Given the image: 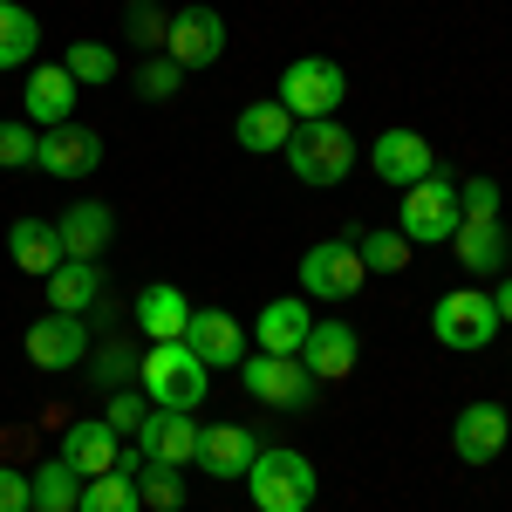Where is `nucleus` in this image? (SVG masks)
Masks as SVG:
<instances>
[{
    "label": "nucleus",
    "instance_id": "obj_8",
    "mask_svg": "<svg viewBox=\"0 0 512 512\" xmlns=\"http://www.w3.org/2000/svg\"><path fill=\"white\" fill-rule=\"evenodd\" d=\"M362 280H369V267H362L355 239H321L301 253V294L308 301H355Z\"/></svg>",
    "mask_w": 512,
    "mask_h": 512
},
{
    "label": "nucleus",
    "instance_id": "obj_7",
    "mask_svg": "<svg viewBox=\"0 0 512 512\" xmlns=\"http://www.w3.org/2000/svg\"><path fill=\"white\" fill-rule=\"evenodd\" d=\"M239 383L253 403H267V410H308L315 403V376L301 369V355H246L239 362Z\"/></svg>",
    "mask_w": 512,
    "mask_h": 512
},
{
    "label": "nucleus",
    "instance_id": "obj_11",
    "mask_svg": "<svg viewBox=\"0 0 512 512\" xmlns=\"http://www.w3.org/2000/svg\"><path fill=\"white\" fill-rule=\"evenodd\" d=\"M103 164V130H89V123H55V130H41L35 144V171H48V178H89Z\"/></svg>",
    "mask_w": 512,
    "mask_h": 512
},
{
    "label": "nucleus",
    "instance_id": "obj_22",
    "mask_svg": "<svg viewBox=\"0 0 512 512\" xmlns=\"http://www.w3.org/2000/svg\"><path fill=\"white\" fill-rule=\"evenodd\" d=\"M451 260L472 280H499L506 274V226H499V219H465V226L451 233Z\"/></svg>",
    "mask_w": 512,
    "mask_h": 512
},
{
    "label": "nucleus",
    "instance_id": "obj_38",
    "mask_svg": "<svg viewBox=\"0 0 512 512\" xmlns=\"http://www.w3.org/2000/svg\"><path fill=\"white\" fill-rule=\"evenodd\" d=\"M458 205H465V219H499V185L492 178H458Z\"/></svg>",
    "mask_w": 512,
    "mask_h": 512
},
{
    "label": "nucleus",
    "instance_id": "obj_28",
    "mask_svg": "<svg viewBox=\"0 0 512 512\" xmlns=\"http://www.w3.org/2000/svg\"><path fill=\"white\" fill-rule=\"evenodd\" d=\"M62 69L76 76V89H110L117 82V48L110 41H69L62 48Z\"/></svg>",
    "mask_w": 512,
    "mask_h": 512
},
{
    "label": "nucleus",
    "instance_id": "obj_23",
    "mask_svg": "<svg viewBox=\"0 0 512 512\" xmlns=\"http://www.w3.org/2000/svg\"><path fill=\"white\" fill-rule=\"evenodd\" d=\"M7 260L21 267V274L48 280L62 267V239H55V219H35V212H21L14 226H7Z\"/></svg>",
    "mask_w": 512,
    "mask_h": 512
},
{
    "label": "nucleus",
    "instance_id": "obj_1",
    "mask_svg": "<svg viewBox=\"0 0 512 512\" xmlns=\"http://www.w3.org/2000/svg\"><path fill=\"white\" fill-rule=\"evenodd\" d=\"M321 492L315 458L294 451V444H260V458L246 465V499L260 512H308Z\"/></svg>",
    "mask_w": 512,
    "mask_h": 512
},
{
    "label": "nucleus",
    "instance_id": "obj_31",
    "mask_svg": "<svg viewBox=\"0 0 512 512\" xmlns=\"http://www.w3.org/2000/svg\"><path fill=\"white\" fill-rule=\"evenodd\" d=\"M28 485H35V506L41 512H76V499H82V478L62 465V458H48L41 472H28Z\"/></svg>",
    "mask_w": 512,
    "mask_h": 512
},
{
    "label": "nucleus",
    "instance_id": "obj_27",
    "mask_svg": "<svg viewBox=\"0 0 512 512\" xmlns=\"http://www.w3.org/2000/svg\"><path fill=\"white\" fill-rule=\"evenodd\" d=\"M35 48H41V21L21 0H0V76H7V69H28Z\"/></svg>",
    "mask_w": 512,
    "mask_h": 512
},
{
    "label": "nucleus",
    "instance_id": "obj_33",
    "mask_svg": "<svg viewBox=\"0 0 512 512\" xmlns=\"http://www.w3.org/2000/svg\"><path fill=\"white\" fill-rule=\"evenodd\" d=\"M355 253H362V267H369V274H403V267H410V239L396 233H362L355 239Z\"/></svg>",
    "mask_w": 512,
    "mask_h": 512
},
{
    "label": "nucleus",
    "instance_id": "obj_35",
    "mask_svg": "<svg viewBox=\"0 0 512 512\" xmlns=\"http://www.w3.org/2000/svg\"><path fill=\"white\" fill-rule=\"evenodd\" d=\"M144 417H151V396H144V390H110L103 424H110L117 437H137V431H144Z\"/></svg>",
    "mask_w": 512,
    "mask_h": 512
},
{
    "label": "nucleus",
    "instance_id": "obj_5",
    "mask_svg": "<svg viewBox=\"0 0 512 512\" xmlns=\"http://www.w3.org/2000/svg\"><path fill=\"white\" fill-rule=\"evenodd\" d=\"M342 96H349V76H342V62H328V55H294L287 69H280V110L294 123H321L342 110Z\"/></svg>",
    "mask_w": 512,
    "mask_h": 512
},
{
    "label": "nucleus",
    "instance_id": "obj_12",
    "mask_svg": "<svg viewBox=\"0 0 512 512\" xmlns=\"http://www.w3.org/2000/svg\"><path fill=\"white\" fill-rule=\"evenodd\" d=\"M55 239H62V260H103L117 239V212L103 198H76L55 212Z\"/></svg>",
    "mask_w": 512,
    "mask_h": 512
},
{
    "label": "nucleus",
    "instance_id": "obj_34",
    "mask_svg": "<svg viewBox=\"0 0 512 512\" xmlns=\"http://www.w3.org/2000/svg\"><path fill=\"white\" fill-rule=\"evenodd\" d=\"M178 89H185V69H178L171 55H151V62L137 69V96H144V103H171Z\"/></svg>",
    "mask_w": 512,
    "mask_h": 512
},
{
    "label": "nucleus",
    "instance_id": "obj_30",
    "mask_svg": "<svg viewBox=\"0 0 512 512\" xmlns=\"http://www.w3.org/2000/svg\"><path fill=\"white\" fill-rule=\"evenodd\" d=\"M137 362H144V349H130L123 335H110L103 349H89V383L96 390H130L137 383Z\"/></svg>",
    "mask_w": 512,
    "mask_h": 512
},
{
    "label": "nucleus",
    "instance_id": "obj_13",
    "mask_svg": "<svg viewBox=\"0 0 512 512\" xmlns=\"http://www.w3.org/2000/svg\"><path fill=\"white\" fill-rule=\"evenodd\" d=\"M355 362H362V335H355L349 321H321L308 328V342H301V369L315 376V383H342V376H355Z\"/></svg>",
    "mask_w": 512,
    "mask_h": 512
},
{
    "label": "nucleus",
    "instance_id": "obj_3",
    "mask_svg": "<svg viewBox=\"0 0 512 512\" xmlns=\"http://www.w3.org/2000/svg\"><path fill=\"white\" fill-rule=\"evenodd\" d=\"M465 226V205H458V178L437 164L431 178H417L403 205H396V233L410 246H451V233Z\"/></svg>",
    "mask_w": 512,
    "mask_h": 512
},
{
    "label": "nucleus",
    "instance_id": "obj_16",
    "mask_svg": "<svg viewBox=\"0 0 512 512\" xmlns=\"http://www.w3.org/2000/svg\"><path fill=\"white\" fill-rule=\"evenodd\" d=\"M137 451L151 458V465H198V417L192 410H158L151 403V417H144V431H137Z\"/></svg>",
    "mask_w": 512,
    "mask_h": 512
},
{
    "label": "nucleus",
    "instance_id": "obj_39",
    "mask_svg": "<svg viewBox=\"0 0 512 512\" xmlns=\"http://www.w3.org/2000/svg\"><path fill=\"white\" fill-rule=\"evenodd\" d=\"M28 506H35V485H28V472L0 465V512H28Z\"/></svg>",
    "mask_w": 512,
    "mask_h": 512
},
{
    "label": "nucleus",
    "instance_id": "obj_18",
    "mask_svg": "<svg viewBox=\"0 0 512 512\" xmlns=\"http://www.w3.org/2000/svg\"><path fill=\"white\" fill-rule=\"evenodd\" d=\"M76 76L62 69V62H35L28 69V89H21V110H28V123H41V130H55V123L76 117Z\"/></svg>",
    "mask_w": 512,
    "mask_h": 512
},
{
    "label": "nucleus",
    "instance_id": "obj_24",
    "mask_svg": "<svg viewBox=\"0 0 512 512\" xmlns=\"http://www.w3.org/2000/svg\"><path fill=\"white\" fill-rule=\"evenodd\" d=\"M130 321L151 335V342H185V321H192V301H185V287H171V280H151L144 294H137V308Z\"/></svg>",
    "mask_w": 512,
    "mask_h": 512
},
{
    "label": "nucleus",
    "instance_id": "obj_9",
    "mask_svg": "<svg viewBox=\"0 0 512 512\" xmlns=\"http://www.w3.org/2000/svg\"><path fill=\"white\" fill-rule=\"evenodd\" d=\"M164 55H171L178 69H212V62L226 55V14H219V7H205V0L178 7V14H171V28H164Z\"/></svg>",
    "mask_w": 512,
    "mask_h": 512
},
{
    "label": "nucleus",
    "instance_id": "obj_40",
    "mask_svg": "<svg viewBox=\"0 0 512 512\" xmlns=\"http://www.w3.org/2000/svg\"><path fill=\"white\" fill-rule=\"evenodd\" d=\"M492 315H499V321H512V274H499V280H492Z\"/></svg>",
    "mask_w": 512,
    "mask_h": 512
},
{
    "label": "nucleus",
    "instance_id": "obj_14",
    "mask_svg": "<svg viewBox=\"0 0 512 512\" xmlns=\"http://www.w3.org/2000/svg\"><path fill=\"white\" fill-rule=\"evenodd\" d=\"M506 437H512L506 403H465V410L451 417V451H458L465 465H492V458L506 451Z\"/></svg>",
    "mask_w": 512,
    "mask_h": 512
},
{
    "label": "nucleus",
    "instance_id": "obj_21",
    "mask_svg": "<svg viewBox=\"0 0 512 512\" xmlns=\"http://www.w3.org/2000/svg\"><path fill=\"white\" fill-rule=\"evenodd\" d=\"M62 465L76 478H103V472H117V458H123V437L96 417V424H69L62 431V451H55Z\"/></svg>",
    "mask_w": 512,
    "mask_h": 512
},
{
    "label": "nucleus",
    "instance_id": "obj_41",
    "mask_svg": "<svg viewBox=\"0 0 512 512\" xmlns=\"http://www.w3.org/2000/svg\"><path fill=\"white\" fill-rule=\"evenodd\" d=\"M28 512H41V506H28Z\"/></svg>",
    "mask_w": 512,
    "mask_h": 512
},
{
    "label": "nucleus",
    "instance_id": "obj_36",
    "mask_svg": "<svg viewBox=\"0 0 512 512\" xmlns=\"http://www.w3.org/2000/svg\"><path fill=\"white\" fill-rule=\"evenodd\" d=\"M164 28H171V21H164L158 0H130V7H123V35H130V41H144V48H164Z\"/></svg>",
    "mask_w": 512,
    "mask_h": 512
},
{
    "label": "nucleus",
    "instance_id": "obj_4",
    "mask_svg": "<svg viewBox=\"0 0 512 512\" xmlns=\"http://www.w3.org/2000/svg\"><path fill=\"white\" fill-rule=\"evenodd\" d=\"M355 151H362V144H355L349 130H342L335 117H321V123H294V137H287L280 158H287V171H294L301 185L328 192V185H342V178L355 171Z\"/></svg>",
    "mask_w": 512,
    "mask_h": 512
},
{
    "label": "nucleus",
    "instance_id": "obj_17",
    "mask_svg": "<svg viewBox=\"0 0 512 512\" xmlns=\"http://www.w3.org/2000/svg\"><path fill=\"white\" fill-rule=\"evenodd\" d=\"M185 349H192L205 369H239V362H246V328H239L226 308H192Z\"/></svg>",
    "mask_w": 512,
    "mask_h": 512
},
{
    "label": "nucleus",
    "instance_id": "obj_25",
    "mask_svg": "<svg viewBox=\"0 0 512 512\" xmlns=\"http://www.w3.org/2000/svg\"><path fill=\"white\" fill-rule=\"evenodd\" d=\"M41 287H48V308L55 315H89L103 301V260H62Z\"/></svg>",
    "mask_w": 512,
    "mask_h": 512
},
{
    "label": "nucleus",
    "instance_id": "obj_32",
    "mask_svg": "<svg viewBox=\"0 0 512 512\" xmlns=\"http://www.w3.org/2000/svg\"><path fill=\"white\" fill-rule=\"evenodd\" d=\"M137 499H144L151 512H178L185 506V478H178V465H151V458H144V465H137Z\"/></svg>",
    "mask_w": 512,
    "mask_h": 512
},
{
    "label": "nucleus",
    "instance_id": "obj_26",
    "mask_svg": "<svg viewBox=\"0 0 512 512\" xmlns=\"http://www.w3.org/2000/svg\"><path fill=\"white\" fill-rule=\"evenodd\" d=\"M233 137H239V151L274 158V151H287V137H294V117L280 110L274 96H260V103H246V110L233 117Z\"/></svg>",
    "mask_w": 512,
    "mask_h": 512
},
{
    "label": "nucleus",
    "instance_id": "obj_15",
    "mask_svg": "<svg viewBox=\"0 0 512 512\" xmlns=\"http://www.w3.org/2000/svg\"><path fill=\"white\" fill-rule=\"evenodd\" d=\"M21 349H28L35 369H82V362H89V328H82V315H55V308H48V315L28 328Z\"/></svg>",
    "mask_w": 512,
    "mask_h": 512
},
{
    "label": "nucleus",
    "instance_id": "obj_2",
    "mask_svg": "<svg viewBox=\"0 0 512 512\" xmlns=\"http://www.w3.org/2000/svg\"><path fill=\"white\" fill-rule=\"evenodd\" d=\"M137 390L151 396L158 410H192L198 417V403L212 396V369L185 342H151L144 362H137Z\"/></svg>",
    "mask_w": 512,
    "mask_h": 512
},
{
    "label": "nucleus",
    "instance_id": "obj_19",
    "mask_svg": "<svg viewBox=\"0 0 512 512\" xmlns=\"http://www.w3.org/2000/svg\"><path fill=\"white\" fill-rule=\"evenodd\" d=\"M308 328H315L308 294H274V301L260 308V321H253V342H260V355H301Z\"/></svg>",
    "mask_w": 512,
    "mask_h": 512
},
{
    "label": "nucleus",
    "instance_id": "obj_37",
    "mask_svg": "<svg viewBox=\"0 0 512 512\" xmlns=\"http://www.w3.org/2000/svg\"><path fill=\"white\" fill-rule=\"evenodd\" d=\"M35 144H41L35 123H0V171H21V164H35Z\"/></svg>",
    "mask_w": 512,
    "mask_h": 512
},
{
    "label": "nucleus",
    "instance_id": "obj_20",
    "mask_svg": "<svg viewBox=\"0 0 512 512\" xmlns=\"http://www.w3.org/2000/svg\"><path fill=\"white\" fill-rule=\"evenodd\" d=\"M253 458H260V437L246 431V424H198V472L246 478Z\"/></svg>",
    "mask_w": 512,
    "mask_h": 512
},
{
    "label": "nucleus",
    "instance_id": "obj_6",
    "mask_svg": "<svg viewBox=\"0 0 512 512\" xmlns=\"http://www.w3.org/2000/svg\"><path fill=\"white\" fill-rule=\"evenodd\" d=\"M499 328L506 321L492 315V294L485 287H451V294H437V308H431V335H437V349H451V355L492 349Z\"/></svg>",
    "mask_w": 512,
    "mask_h": 512
},
{
    "label": "nucleus",
    "instance_id": "obj_10",
    "mask_svg": "<svg viewBox=\"0 0 512 512\" xmlns=\"http://www.w3.org/2000/svg\"><path fill=\"white\" fill-rule=\"evenodd\" d=\"M437 144L424 137V130H410V123H396V130H383L376 144H369V171L383 178V185H396V192H410L417 178H431L437 171Z\"/></svg>",
    "mask_w": 512,
    "mask_h": 512
},
{
    "label": "nucleus",
    "instance_id": "obj_29",
    "mask_svg": "<svg viewBox=\"0 0 512 512\" xmlns=\"http://www.w3.org/2000/svg\"><path fill=\"white\" fill-rule=\"evenodd\" d=\"M144 499H137V472H103V478H82V499L76 512H137Z\"/></svg>",
    "mask_w": 512,
    "mask_h": 512
}]
</instances>
